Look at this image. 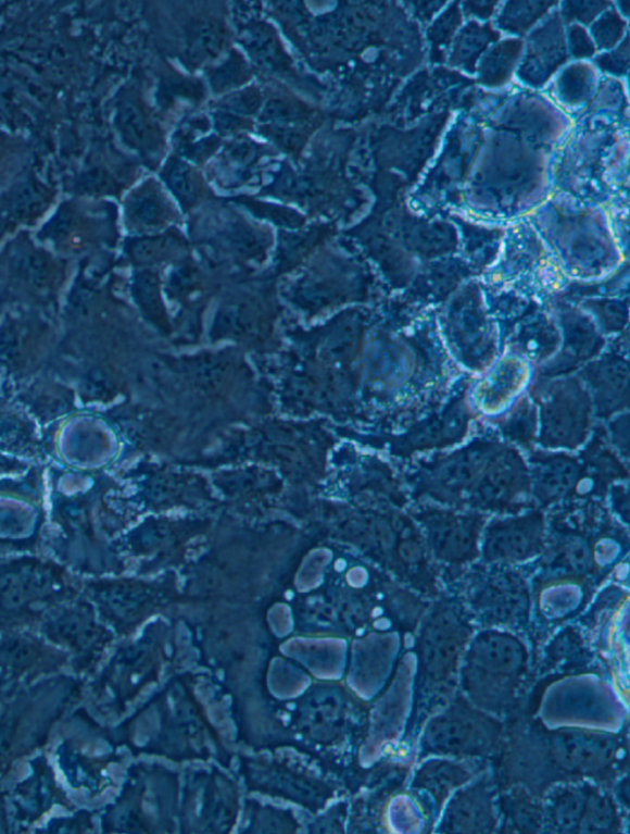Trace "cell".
<instances>
[{"mask_svg": "<svg viewBox=\"0 0 630 834\" xmlns=\"http://www.w3.org/2000/svg\"><path fill=\"white\" fill-rule=\"evenodd\" d=\"M117 125L125 141L136 150L154 153L160 150L161 138L143 111L134 101H123L118 107Z\"/></svg>", "mask_w": 630, "mask_h": 834, "instance_id": "cell-12", "label": "cell"}, {"mask_svg": "<svg viewBox=\"0 0 630 834\" xmlns=\"http://www.w3.org/2000/svg\"><path fill=\"white\" fill-rule=\"evenodd\" d=\"M617 814L613 802L597 793L587 796L585 808L579 824L580 831L607 832L614 829Z\"/></svg>", "mask_w": 630, "mask_h": 834, "instance_id": "cell-14", "label": "cell"}, {"mask_svg": "<svg viewBox=\"0 0 630 834\" xmlns=\"http://www.w3.org/2000/svg\"><path fill=\"white\" fill-rule=\"evenodd\" d=\"M469 634V626L455 610L441 608L434 611L420 637V655L426 671L434 679L448 675L457 663Z\"/></svg>", "mask_w": 630, "mask_h": 834, "instance_id": "cell-5", "label": "cell"}, {"mask_svg": "<svg viewBox=\"0 0 630 834\" xmlns=\"http://www.w3.org/2000/svg\"><path fill=\"white\" fill-rule=\"evenodd\" d=\"M587 794L580 791H569L562 794L553 806V821L564 832L579 830Z\"/></svg>", "mask_w": 630, "mask_h": 834, "instance_id": "cell-15", "label": "cell"}, {"mask_svg": "<svg viewBox=\"0 0 630 834\" xmlns=\"http://www.w3.org/2000/svg\"><path fill=\"white\" fill-rule=\"evenodd\" d=\"M525 647L512 635L487 632L470 646L465 684L471 697L490 709L504 706L526 669Z\"/></svg>", "mask_w": 630, "mask_h": 834, "instance_id": "cell-1", "label": "cell"}, {"mask_svg": "<svg viewBox=\"0 0 630 834\" xmlns=\"http://www.w3.org/2000/svg\"><path fill=\"white\" fill-rule=\"evenodd\" d=\"M131 211L134 219L141 224H153L161 213L160 201H158L154 192H143L140 198L134 201Z\"/></svg>", "mask_w": 630, "mask_h": 834, "instance_id": "cell-20", "label": "cell"}, {"mask_svg": "<svg viewBox=\"0 0 630 834\" xmlns=\"http://www.w3.org/2000/svg\"><path fill=\"white\" fill-rule=\"evenodd\" d=\"M249 78L247 64L239 54L230 55L224 64H220L211 74V85L216 91H225L243 85Z\"/></svg>", "mask_w": 630, "mask_h": 834, "instance_id": "cell-17", "label": "cell"}, {"mask_svg": "<svg viewBox=\"0 0 630 834\" xmlns=\"http://www.w3.org/2000/svg\"><path fill=\"white\" fill-rule=\"evenodd\" d=\"M471 603L490 623L516 625L528 617L530 595L521 577L504 572L487 580L476 592Z\"/></svg>", "mask_w": 630, "mask_h": 834, "instance_id": "cell-7", "label": "cell"}, {"mask_svg": "<svg viewBox=\"0 0 630 834\" xmlns=\"http://www.w3.org/2000/svg\"><path fill=\"white\" fill-rule=\"evenodd\" d=\"M226 32L224 25L213 21H200L191 26L188 41V58L194 66H201L224 50Z\"/></svg>", "mask_w": 630, "mask_h": 834, "instance_id": "cell-13", "label": "cell"}, {"mask_svg": "<svg viewBox=\"0 0 630 834\" xmlns=\"http://www.w3.org/2000/svg\"><path fill=\"white\" fill-rule=\"evenodd\" d=\"M262 98L255 89H247L236 92L222 101V107L235 111L237 114L250 115L261 108Z\"/></svg>", "mask_w": 630, "mask_h": 834, "instance_id": "cell-19", "label": "cell"}, {"mask_svg": "<svg viewBox=\"0 0 630 834\" xmlns=\"http://www.w3.org/2000/svg\"><path fill=\"white\" fill-rule=\"evenodd\" d=\"M240 123H243L242 120H239L234 115H222V117L217 120V125L220 129H224V132H236L237 128L242 127V124Z\"/></svg>", "mask_w": 630, "mask_h": 834, "instance_id": "cell-22", "label": "cell"}, {"mask_svg": "<svg viewBox=\"0 0 630 834\" xmlns=\"http://www.w3.org/2000/svg\"><path fill=\"white\" fill-rule=\"evenodd\" d=\"M43 199L34 187H25L13 201V211L18 217L30 216L40 211Z\"/></svg>", "mask_w": 630, "mask_h": 834, "instance_id": "cell-21", "label": "cell"}, {"mask_svg": "<svg viewBox=\"0 0 630 834\" xmlns=\"http://www.w3.org/2000/svg\"><path fill=\"white\" fill-rule=\"evenodd\" d=\"M496 735L493 720L467 707H457L431 722L426 740L443 755H480L493 745Z\"/></svg>", "mask_w": 630, "mask_h": 834, "instance_id": "cell-3", "label": "cell"}, {"mask_svg": "<svg viewBox=\"0 0 630 834\" xmlns=\"http://www.w3.org/2000/svg\"><path fill=\"white\" fill-rule=\"evenodd\" d=\"M531 497V480L526 471L502 463L481 475L467 503L480 511L517 513Z\"/></svg>", "mask_w": 630, "mask_h": 834, "instance_id": "cell-6", "label": "cell"}, {"mask_svg": "<svg viewBox=\"0 0 630 834\" xmlns=\"http://www.w3.org/2000/svg\"><path fill=\"white\" fill-rule=\"evenodd\" d=\"M248 43L250 52L259 61L270 64V66H275L280 61L282 62L279 45H277L275 36L266 30L265 27H261V29L250 35Z\"/></svg>", "mask_w": 630, "mask_h": 834, "instance_id": "cell-18", "label": "cell"}, {"mask_svg": "<svg viewBox=\"0 0 630 834\" xmlns=\"http://www.w3.org/2000/svg\"><path fill=\"white\" fill-rule=\"evenodd\" d=\"M544 516L534 511L491 523L483 535L488 562L514 563L536 558L544 549Z\"/></svg>", "mask_w": 630, "mask_h": 834, "instance_id": "cell-4", "label": "cell"}, {"mask_svg": "<svg viewBox=\"0 0 630 834\" xmlns=\"http://www.w3.org/2000/svg\"><path fill=\"white\" fill-rule=\"evenodd\" d=\"M551 747L555 761L570 772H594L605 767L614 756V745L610 740L580 732L555 735Z\"/></svg>", "mask_w": 630, "mask_h": 834, "instance_id": "cell-8", "label": "cell"}, {"mask_svg": "<svg viewBox=\"0 0 630 834\" xmlns=\"http://www.w3.org/2000/svg\"><path fill=\"white\" fill-rule=\"evenodd\" d=\"M493 826L490 794L480 785L457 794L444 819V830L451 833H483Z\"/></svg>", "mask_w": 630, "mask_h": 834, "instance_id": "cell-9", "label": "cell"}, {"mask_svg": "<svg viewBox=\"0 0 630 834\" xmlns=\"http://www.w3.org/2000/svg\"><path fill=\"white\" fill-rule=\"evenodd\" d=\"M414 516L423 526L426 543L439 560L459 564L478 558L484 516L439 508H423Z\"/></svg>", "mask_w": 630, "mask_h": 834, "instance_id": "cell-2", "label": "cell"}, {"mask_svg": "<svg viewBox=\"0 0 630 834\" xmlns=\"http://www.w3.org/2000/svg\"><path fill=\"white\" fill-rule=\"evenodd\" d=\"M470 780V773L461 764L433 761L421 768L415 785L429 792L439 804L446 801L450 794Z\"/></svg>", "mask_w": 630, "mask_h": 834, "instance_id": "cell-11", "label": "cell"}, {"mask_svg": "<svg viewBox=\"0 0 630 834\" xmlns=\"http://www.w3.org/2000/svg\"><path fill=\"white\" fill-rule=\"evenodd\" d=\"M579 471L572 465H555L537 472L531 481V494L542 506L569 499L580 489Z\"/></svg>", "mask_w": 630, "mask_h": 834, "instance_id": "cell-10", "label": "cell"}, {"mask_svg": "<svg viewBox=\"0 0 630 834\" xmlns=\"http://www.w3.org/2000/svg\"><path fill=\"white\" fill-rule=\"evenodd\" d=\"M164 178L181 201L191 202L197 197V181L188 164L171 161L165 166Z\"/></svg>", "mask_w": 630, "mask_h": 834, "instance_id": "cell-16", "label": "cell"}]
</instances>
